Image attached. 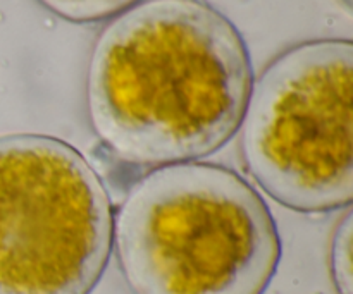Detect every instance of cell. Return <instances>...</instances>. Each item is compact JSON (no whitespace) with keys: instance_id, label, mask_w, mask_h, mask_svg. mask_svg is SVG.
<instances>
[{"instance_id":"obj_4","label":"cell","mask_w":353,"mask_h":294,"mask_svg":"<svg viewBox=\"0 0 353 294\" xmlns=\"http://www.w3.org/2000/svg\"><path fill=\"white\" fill-rule=\"evenodd\" d=\"M112 236L105 186L76 148L41 134L0 138V294H90Z\"/></svg>"},{"instance_id":"obj_5","label":"cell","mask_w":353,"mask_h":294,"mask_svg":"<svg viewBox=\"0 0 353 294\" xmlns=\"http://www.w3.org/2000/svg\"><path fill=\"white\" fill-rule=\"evenodd\" d=\"M50 12L71 23H97L119 16L143 0H38Z\"/></svg>"},{"instance_id":"obj_3","label":"cell","mask_w":353,"mask_h":294,"mask_svg":"<svg viewBox=\"0 0 353 294\" xmlns=\"http://www.w3.org/2000/svg\"><path fill=\"white\" fill-rule=\"evenodd\" d=\"M352 102L350 40L296 45L252 85L241 148L250 174L276 202L300 212L350 205Z\"/></svg>"},{"instance_id":"obj_7","label":"cell","mask_w":353,"mask_h":294,"mask_svg":"<svg viewBox=\"0 0 353 294\" xmlns=\"http://www.w3.org/2000/svg\"><path fill=\"white\" fill-rule=\"evenodd\" d=\"M340 6L347 10V14H352V0H338Z\"/></svg>"},{"instance_id":"obj_6","label":"cell","mask_w":353,"mask_h":294,"mask_svg":"<svg viewBox=\"0 0 353 294\" xmlns=\"http://www.w3.org/2000/svg\"><path fill=\"white\" fill-rule=\"evenodd\" d=\"M352 212L338 226L331 246V274L340 294H353L352 286Z\"/></svg>"},{"instance_id":"obj_1","label":"cell","mask_w":353,"mask_h":294,"mask_svg":"<svg viewBox=\"0 0 353 294\" xmlns=\"http://www.w3.org/2000/svg\"><path fill=\"white\" fill-rule=\"evenodd\" d=\"M254 85L243 36L203 0H143L97 38L86 72L90 124L119 160L195 162L240 129Z\"/></svg>"},{"instance_id":"obj_2","label":"cell","mask_w":353,"mask_h":294,"mask_svg":"<svg viewBox=\"0 0 353 294\" xmlns=\"http://www.w3.org/2000/svg\"><path fill=\"white\" fill-rule=\"evenodd\" d=\"M112 243L133 294H262L281 257L262 196L200 162L145 176L114 220Z\"/></svg>"}]
</instances>
